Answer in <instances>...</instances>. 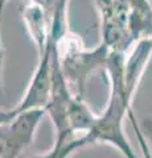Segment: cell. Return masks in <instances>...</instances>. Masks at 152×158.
<instances>
[{
    "instance_id": "6da1fadb",
    "label": "cell",
    "mask_w": 152,
    "mask_h": 158,
    "mask_svg": "<svg viewBox=\"0 0 152 158\" xmlns=\"http://www.w3.org/2000/svg\"><path fill=\"white\" fill-rule=\"evenodd\" d=\"M124 53H110L106 71L110 81V98L103 113L98 115L97 121L87 135L70 141L60 152V158H69L73 153L94 144H106L122 153L124 158H139L132 149L123 128L124 117L132 110V100L124 88L123 67Z\"/></svg>"
},
{
    "instance_id": "7a4b0ae2",
    "label": "cell",
    "mask_w": 152,
    "mask_h": 158,
    "mask_svg": "<svg viewBox=\"0 0 152 158\" xmlns=\"http://www.w3.org/2000/svg\"><path fill=\"white\" fill-rule=\"evenodd\" d=\"M77 36H70L66 38V50L63 56L60 54L61 69L63 77L66 78L72 91L77 96L83 98L85 87L89 81V77L98 67H105L110 57V50L105 44H101L94 50H85Z\"/></svg>"
},
{
    "instance_id": "3957f363",
    "label": "cell",
    "mask_w": 152,
    "mask_h": 158,
    "mask_svg": "<svg viewBox=\"0 0 152 158\" xmlns=\"http://www.w3.org/2000/svg\"><path fill=\"white\" fill-rule=\"evenodd\" d=\"M53 42L52 34H49L46 48L40 54L38 65L33 77L31 78L29 86L20 102L13 107L15 112H23L29 110H45L52 95L53 87Z\"/></svg>"
},
{
    "instance_id": "277c9868",
    "label": "cell",
    "mask_w": 152,
    "mask_h": 158,
    "mask_svg": "<svg viewBox=\"0 0 152 158\" xmlns=\"http://www.w3.org/2000/svg\"><path fill=\"white\" fill-rule=\"evenodd\" d=\"M152 56V38H143L136 42L128 56H124L123 67V81L124 88L128 98L134 99L141 77L145 71V67Z\"/></svg>"
},
{
    "instance_id": "5b68a950",
    "label": "cell",
    "mask_w": 152,
    "mask_h": 158,
    "mask_svg": "<svg viewBox=\"0 0 152 158\" xmlns=\"http://www.w3.org/2000/svg\"><path fill=\"white\" fill-rule=\"evenodd\" d=\"M23 19L25 21L29 36L35 41L38 54L44 52L50 34V19L42 4L28 0L23 9Z\"/></svg>"
},
{
    "instance_id": "8992f818",
    "label": "cell",
    "mask_w": 152,
    "mask_h": 158,
    "mask_svg": "<svg viewBox=\"0 0 152 158\" xmlns=\"http://www.w3.org/2000/svg\"><path fill=\"white\" fill-rule=\"evenodd\" d=\"M127 117H128V120L131 121L132 124V128H134V131L136 133V138H138V144L140 146V150L141 153H143V157L144 158H152V153H151V149H150V145H148V140H147V137L144 135L143 129H141V127L136 123V117L134 115V111H130L128 115H127Z\"/></svg>"
},
{
    "instance_id": "52a82bcc",
    "label": "cell",
    "mask_w": 152,
    "mask_h": 158,
    "mask_svg": "<svg viewBox=\"0 0 152 158\" xmlns=\"http://www.w3.org/2000/svg\"><path fill=\"white\" fill-rule=\"evenodd\" d=\"M15 115H16V112H15L13 108H11V110H4V108H0V125L6 124V123L11 121L12 118L15 117Z\"/></svg>"
},
{
    "instance_id": "ba28073f",
    "label": "cell",
    "mask_w": 152,
    "mask_h": 158,
    "mask_svg": "<svg viewBox=\"0 0 152 158\" xmlns=\"http://www.w3.org/2000/svg\"><path fill=\"white\" fill-rule=\"evenodd\" d=\"M31 158H60V152L56 146H52L48 152L37 153V154H33Z\"/></svg>"
},
{
    "instance_id": "9c48e42d",
    "label": "cell",
    "mask_w": 152,
    "mask_h": 158,
    "mask_svg": "<svg viewBox=\"0 0 152 158\" xmlns=\"http://www.w3.org/2000/svg\"><path fill=\"white\" fill-rule=\"evenodd\" d=\"M143 132H144V135L147 137V140L151 141V144H152V118L151 117H147L144 118V123H143Z\"/></svg>"
},
{
    "instance_id": "30bf717a",
    "label": "cell",
    "mask_w": 152,
    "mask_h": 158,
    "mask_svg": "<svg viewBox=\"0 0 152 158\" xmlns=\"http://www.w3.org/2000/svg\"><path fill=\"white\" fill-rule=\"evenodd\" d=\"M8 0H0V19H2V12H3V8L6 7V3Z\"/></svg>"
}]
</instances>
